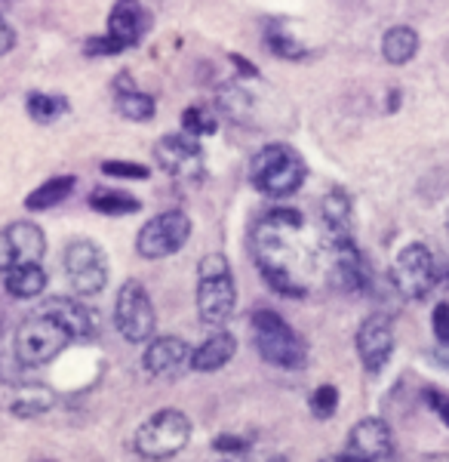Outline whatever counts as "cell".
<instances>
[{"instance_id":"cell-14","label":"cell","mask_w":449,"mask_h":462,"mask_svg":"<svg viewBox=\"0 0 449 462\" xmlns=\"http://www.w3.org/2000/svg\"><path fill=\"white\" fill-rule=\"evenodd\" d=\"M394 450V438H391V429H388L385 420H361L354 429L348 431V447L345 453L357 459H366V462H381L388 459Z\"/></svg>"},{"instance_id":"cell-35","label":"cell","mask_w":449,"mask_h":462,"mask_svg":"<svg viewBox=\"0 0 449 462\" xmlns=\"http://www.w3.org/2000/svg\"><path fill=\"white\" fill-rule=\"evenodd\" d=\"M13 43H16V34H13V28L6 25L4 19H0V56H4V53H10V50H13Z\"/></svg>"},{"instance_id":"cell-23","label":"cell","mask_w":449,"mask_h":462,"mask_svg":"<svg viewBox=\"0 0 449 462\" xmlns=\"http://www.w3.org/2000/svg\"><path fill=\"white\" fill-rule=\"evenodd\" d=\"M74 185H78V179L74 176H56L50 179V182L37 185V189L32 191V195L25 198V207L28 210H52V207H59L65 198L74 191Z\"/></svg>"},{"instance_id":"cell-31","label":"cell","mask_w":449,"mask_h":462,"mask_svg":"<svg viewBox=\"0 0 449 462\" xmlns=\"http://www.w3.org/2000/svg\"><path fill=\"white\" fill-rule=\"evenodd\" d=\"M47 407H50V394L47 398H22L13 404V413L16 416H37V413H47Z\"/></svg>"},{"instance_id":"cell-39","label":"cell","mask_w":449,"mask_h":462,"mask_svg":"<svg viewBox=\"0 0 449 462\" xmlns=\"http://www.w3.org/2000/svg\"><path fill=\"white\" fill-rule=\"evenodd\" d=\"M41 462H47V459H41Z\"/></svg>"},{"instance_id":"cell-10","label":"cell","mask_w":449,"mask_h":462,"mask_svg":"<svg viewBox=\"0 0 449 462\" xmlns=\"http://www.w3.org/2000/svg\"><path fill=\"white\" fill-rule=\"evenodd\" d=\"M391 281L407 300H425L437 284V265L425 244H409L398 253L391 265Z\"/></svg>"},{"instance_id":"cell-3","label":"cell","mask_w":449,"mask_h":462,"mask_svg":"<svg viewBox=\"0 0 449 462\" xmlns=\"http://www.w3.org/2000/svg\"><path fill=\"white\" fill-rule=\"evenodd\" d=\"M234 278L222 253H209L197 265V315L206 327H224L234 315Z\"/></svg>"},{"instance_id":"cell-18","label":"cell","mask_w":449,"mask_h":462,"mask_svg":"<svg viewBox=\"0 0 449 462\" xmlns=\"http://www.w3.org/2000/svg\"><path fill=\"white\" fill-rule=\"evenodd\" d=\"M333 281L348 293H361V290L370 287V268L357 253L354 241L333 247Z\"/></svg>"},{"instance_id":"cell-32","label":"cell","mask_w":449,"mask_h":462,"mask_svg":"<svg viewBox=\"0 0 449 462\" xmlns=\"http://www.w3.org/2000/svg\"><path fill=\"white\" fill-rule=\"evenodd\" d=\"M425 401H428V407L440 416V422L449 429V394L437 392V389H428V392H425Z\"/></svg>"},{"instance_id":"cell-11","label":"cell","mask_w":449,"mask_h":462,"mask_svg":"<svg viewBox=\"0 0 449 462\" xmlns=\"http://www.w3.org/2000/svg\"><path fill=\"white\" fill-rule=\"evenodd\" d=\"M43 253H47V237L34 222H13L0 231V272L41 263Z\"/></svg>"},{"instance_id":"cell-28","label":"cell","mask_w":449,"mask_h":462,"mask_svg":"<svg viewBox=\"0 0 449 462\" xmlns=\"http://www.w3.org/2000/svg\"><path fill=\"white\" fill-rule=\"evenodd\" d=\"M335 407H339V389H335V385H320V389L311 394V413L317 416V420H329V416L335 413Z\"/></svg>"},{"instance_id":"cell-2","label":"cell","mask_w":449,"mask_h":462,"mask_svg":"<svg viewBox=\"0 0 449 462\" xmlns=\"http://www.w3.org/2000/svg\"><path fill=\"white\" fill-rule=\"evenodd\" d=\"M250 327L261 361L274 364L280 370H302L308 364V346H305V339L277 311L271 309L252 311Z\"/></svg>"},{"instance_id":"cell-38","label":"cell","mask_w":449,"mask_h":462,"mask_svg":"<svg viewBox=\"0 0 449 462\" xmlns=\"http://www.w3.org/2000/svg\"><path fill=\"white\" fill-rule=\"evenodd\" d=\"M446 287H449V274H446Z\"/></svg>"},{"instance_id":"cell-1","label":"cell","mask_w":449,"mask_h":462,"mask_svg":"<svg viewBox=\"0 0 449 462\" xmlns=\"http://www.w3.org/2000/svg\"><path fill=\"white\" fill-rule=\"evenodd\" d=\"M302 213L289 210V207H277V210L261 216L250 235L252 259H256L261 278L280 296H296V300L308 293V287H305V281H298L293 265L298 256L296 241L302 235Z\"/></svg>"},{"instance_id":"cell-21","label":"cell","mask_w":449,"mask_h":462,"mask_svg":"<svg viewBox=\"0 0 449 462\" xmlns=\"http://www.w3.org/2000/svg\"><path fill=\"white\" fill-rule=\"evenodd\" d=\"M4 287L10 296L16 300H34L47 290V272H43L41 263H32V265H19V268H10L4 272Z\"/></svg>"},{"instance_id":"cell-36","label":"cell","mask_w":449,"mask_h":462,"mask_svg":"<svg viewBox=\"0 0 449 462\" xmlns=\"http://www.w3.org/2000/svg\"><path fill=\"white\" fill-rule=\"evenodd\" d=\"M268 462H287V457H271V459H268Z\"/></svg>"},{"instance_id":"cell-12","label":"cell","mask_w":449,"mask_h":462,"mask_svg":"<svg viewBox=\"0 0 449 462\" xmlns=\"http://www.w3.org/2000/svg\"><path fill=\"white\" fill-rule=\"evenodd\" d=\"M154 158L160 170L179 179H197L204 173V148L197 145V136L191 133H170L154 145Z\"/></svg>"},{"instance_id":"cell-34","label":"cell","mask_w":449,"mask_h":462,"mask_svg":"<svg viewBox=\"0 0 449 462\" xmlns=\"http://www.w3.org/2000/svg\"><path fill=\"white\" fill-rule=\"evenodd\" d=\"M434 333H437L440 342L449 346V302H440L437 309H434Z\"/></svg>"},{"instance_id":"cell-33","label":"cell","mask_w":449,"mask_h":462,"mask_svg":"<svg viewBox=\"0 0 449 462\" xmlns=\"http://www.w3.org/2000/svg\"><path fill=\"white\" fill-rule=\"evenodd\" d=\"M250 441L241 435H215L213 438V450H222V453H243Z\"/></svg>"},{"instance_id":"cell-24","label":"cell","mask_w":449,"mask_h":462,"mask_svg":"<svg viewBox=\"0 0 449 462\" xmlns=\"http://www.w3.org/2000/svg\"><path fill=\"white\" fill-rule=\"evenodd\" d=\"M117 111L130 121H151L154 117V99L148 93H142L130 84V78L124 74V87L117 84Z\"/></svg>"},{"instance_id":"cell-7","label":"cell","mask_w":449,"mask_h":462,"mask_svg":"<svg viewBox=\"0 0 449 462\" xmlns=\"http://www.w3.org/2000/svg\"><path fill=\"white\" fill-rule=\"evenodd\" d=\"M115 324H117V330H121V337L126 342H133V346H142V342L154 339V327H157L154 302L142 281L130 278L121 287L117 302H115Z\"/></svg>"},{"instance_id":"cell-8","label":"cell","mask_w":449,"mask_h":462,"mask_svg":"<svg viewBox=\"0 0 449 462\" xmlns=\"http://www.w3.org/2000/svg\"><path fill=\"white\" fill-rule=\"evenodd\" d=\"M62 265L65 278H69V284L78 296H96L108 284V259H105L99 244L93 241H84V237L71 241L65 247Z\"/></svg>"},{"instance_id":"cell-17","label":"cell","mask_w":449,"mask_h":462,"mask_svg":"<svg viewBox=\"0 0 449 462\" xmlns=\"http://www.w3.org/2000/svg\"><path fill=\"white\" fill-rule=\"evenodd\" d=\"M148 28V16L142 10L139 0H117L111 6V16H108V34L115 37L117 43L126 50V47H136L142 41Z\"/></svg>"},{"instance_id":"cell-29","label":"cell","mask_w":449,"mask_h":462,"mask_svg":"<svg viewBox=\"0 0 449 462\" xmlns=\"http://www.w3.org/2000/svg\"><path fill=\"white\" fill-rule=\"evenodd\" d=\"M102 173L117 176V179H148V167L145 163H130V161H105Z\"/></svg>"},{"instance_id":"cell-16","label":"cell","mask_w":449,"mask_h":462,"mask_svg":"<svg viewBox=\"0 0 449 462\" xmlns=\"http://www.w3.org/2000/svg\"><path fill=\"white\" fill-rule=\"evenodd\" d=\"M37 311L56 318L74 339H89V337H96V330H99V318L93 315V309H87L84 302L71 300V296H50Z\"/></svg>"},{"instance_id":"cell-9","label":"cell","mask_w":449,"mask_h":462,"mask_svg":"<svg viewBox=\"0 0 449 462\" xmlns=\"http://www.w3.org/2000/svg\"><path fill=\"white\" fill-rule=\"evenodd\" d=\"M191 237V219L182 210H167L157 213L154 219H148L142 226L136 237V250L145 259H167L179 253Z\"/></svg>"},{"instance_id":"cell-22","label":"cell","mask_w":449,"mask_h":462,"mask_svg":"<svg viewBox=\"0 0 449 462\" xmlns=\"http://www.w3.org/2000/svg\"><path fill=\"white\" fill-rule=\"evenodd\" d=\"M418 53V34L409 25H394L381 37V56L391 65H407Z\"/></svg>"},{"instance_id":"cell-30","label":"cell","mask_w":449,"mask_h":462,"mask_svg":"<svg viewBox=\"0 0 449 462\" xmlns=\"http://www.w3.org/2000/svg\"><path fill=\"white\" fill-rule=\"evenodd\" d=\"M121 50L124 47L111 34H99L93 41H87V56H111V53H121Z\"/></svg>"},{"instance_id":"cell-15","label":"cell","mask_w":449,"mask_h":462,"mask_svg":"<svg viewBox=\"0 0 449 462\" xmlns=\"http://www.w3.org/2000/svg\"><path fill=\"white\" fill-rule=\"evenodd\" d=\"M142 364L151 376H179L185 367H191V348L179 337H157L145 346Z\"/></svg>"},{"instance_id":"cell-19","label":"cell","mask_w":449,"mask_h":462,"mask_svg":"<svg viewBox=\"0 0 449 462\" xmlns=\"http://www.w3.org/2000/svg\"><path fill=\"white\" fill-rule=\"evenodd\" d=\"M234 352H237V339L228 330L215 327L197 348H191V370H197V374H215V370H222L234 357Z\"/></svg>"},{"instance_id":"cell-6","label":"cell","mask_w":449,"mask_h":462,"mask_svg":"<svg viewBox=\"0 0 449 462\" xmlns=\"http://www.w3.org/2000/svg\"><path fill=\"white\" fill-rule=\"evenodd\" d=\"M71 339L74 337L56 318L43 315V311H34V315H28L19 324L13 352H16V361L25 364V367H43V364L56 361V357L69 348Z\"/></svg>"},{"instance_id":"cell-37","label":"cell","mask_w":449,"mask_h":462,"mask_svg":"<svg viewBox=\"0 0 449 462\" xmlns=\"http://www.w3.org/2000/svg\"><path fill=\"white\" fill-rule=\"evenodd\" d=\"M320 462H339V457H335V459H320Z\"/></svg>"},{"instance_id":"cell-5","label":"cell","mask_w":449,"mask_h":462,"mask_svg":"<svg viewBox=\"0 0 449 462\" xmlns=\"http://www.w3.org/2000/svg\"><path fill=\"white\" fill-rule=\"evenodd\" d=\"M250 182L268 198H287L305 182V161L289 145H265L250 163Z\"/></svg>"},{"instance_id":"cell-25","label":"cell","mask_w":449,"mask_h":462,"mask_svg":"<svg viewBox=\"0 0 449 462\" xmlns=\"http://www.w3.org/2000/svg\"><path fill=\"white\" fill-rule=\"evenodd\" d=\"M89 207L102 216H130L139 213V200L121 189H96L89 195Z\"/></svg>"},{"instance_id":"cell-26","label":"cell","mask_w":449,"mask_h":462,"mask_svg":"<svg viewBox=\"0 0 449 462\" xmlns=\"http://www.w3.org/2000/svg\"><path fill=\"white\" fill-rule=\"evenodd\" d=\"M28 115H32L37 124H52L56 117L65 115V99L47 96V93H32L28 96Z\"/></svg>"},{"instance_id":"cell-20","label":"cell","mask_w":449,"mask_h":462,"mask_svg":"<svg viewBox=\"0 0 449 462\" xmlns=\"http://www.w3.org/2000/svg\"><path fill=\"white\" fill-rule=\"evenodd\" d=\"M320 219H324L329 247H339V244L354 241V237H351L354 213H351V200L345 191H329L324 198V204H320Z\"/></svg>"},{"instance_id":"cell-13","label":"cell","mask_w":449,"mask_h":462,"mask_svg":"<svg viewBox=\"0 0 449 462\" xmlns=\"http://www.w3.org/2000/svg\"><path fill=\"white\" fill-rule=\"evenodd\" d=\"M394 352V327L388 315H370L357 330V355L366 374H379Z\"/></svg>"},{"instance_id":"cell-27","label":"cell","mask_w":449,"mask_h":462,"mask_svg":"<svg viewBox=\"0 0 449 462\" xmlns=\"http://www.w3.org/2000/svg\"><path fill=\"white\" fill-rule=\"evenodd\" d=\"M215 124H219V117L206 106H191V108H185V115H182V130L191 133V136H209V133L215 130Z\"/></svg>"},{"instance_id":"cell-4","label":"cell","mask_w":449,"mask_h":462,"mask_svg":"<svg viewBox=\"0 0 449 462\" xmlns=\"http://www.w3.org/2000/svg\"><path fill=\"white\" fill-rule=\"evenodd\" d=\"M191 441V420L176 407H163L136 429V453L148 462L173 459Z\"/></svg>"}]
</instances>
